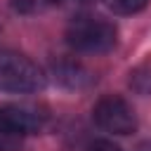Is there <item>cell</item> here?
<instances>
[{
	"instance_id": "obj_7",
	"label": "cell",
	"mask_w": 151,
	"mask_h": 151,
	"mask_svg": "<svg viewBox=\"0 0 151 151\" xmlns=\"http://www.w3.org/2000/svg\"><path fill=\"white\" fill-rule=\"evenodd\" d=\"M104 5L113 14H137L149 5V0H104Z\"/></svg>"
},
{
	"instance_id": "obj_6",
	"label": "cell",
	"mask_w": 151,
	"mask_h": 151,
	"mask_svg": "<svg viewBox=\"0 0 151 151\" xmlns=\"http://www.w3.org/2000/svg\"><path fill=\"white\" fill-rule=\"evenodd\" d=\"M9 2L19 14H40L52 5H57L59 0H9Z\"/></svg>"
},
{
	"instance_id": "obj_4",
	"label": "cell",
	"mask_w": 151,
	"mask_h": 151,
	"mask_svg": "<svg viewBox=\"0 0 151 151\" xmlns=\"http://www.w3.org/2000/svg\"><path fill=\"white\" fill-rule=\"evenodd\" d=\"M47 116L31 104H2L0 106V123L19 134H33L38 130H42Z\"/></svg>"
},
{
	"instance_id": "obj_3",
	"label": "cell",
	"mask_w": 151,
	"mask_h": 151,
	"mask_svg": "<svg viewBox=\"0 0 151 151\" xmlns=\"http://www.w3.org/2000/svg\"><path fill=\"white\" fill-rule=\"evenodd\" d=\"M92 118L101 130L113 134H130L137 130V116L132 106L118 94L101 97L92 109Z\"/></svg>"
},
{
	"instance_id": "obj_8",
	"label": "cell",
	"mask_w": 151,
	"mask_h": 151,
	"mask_svg": "<svg viewBox=\"0 0 151 151\" xmlns=\"http://www.w3.org/2000/svg\"><path fill=\"white\" fill-rule=\"evenodd\" d=\"M21 146H24V134L0 123V151H21Z\"/></svg>"
},
{
	"instance_id": "obj_2",
	"label": "cell",
	"mask_w": 151,
	"mask_h": 151,
	"mask_svg": "<svg viewBox=\"0 0 151 151\" xmlns=\"http://www.w3.org/2000/svg\"><path fill=\"white\" fill-rule=\"evenodd\" d=\"M45 87L42 68L19 52H0V90L5 92H38Z\"/></svg>"
},
{
	"instance_id": "obj_9",
	"label": "cell",
	"mask_w": 151,
	"mask_h": 151,
	"mask_svg": "<svg viewBox=\"0 0 151 151\" xmlns=\"http://www.w3.org/2000/svg\"><path fill=\"white\" fill-rule=\"evenodd\" d=\"M87 151H120V146L113 144V142H109V139H94L87 146Z\"/></svg>"
},
{
	"instance_id": "obj_5",
	"label": "cell",
	"mask_w": 151,
	"mask_h": 151,
	"mask_svg": "<svg viewBox=\"0 0 151 151\" xmlns=\"http://www.w3.org/2000/svg\"><path fill=\"white\" fill-rule=\"evenodd\" d=\"M54 71H57V80L68 85V87H80L85 83V71L80 66H76V64H61Z\"/></svg>"
},
{
	"instance_id": "obj_1",
	"label": "cell",
	"mask_w": 151,
	"mask_h": 151,
	"mask_svg": "<svg viewBox=\"0 0 151 151\" xmlns=\"http://www.w3.org/2000/svg\"><path fill=\"white\" fill-rule=\"evenodd\" d=\"M116 35V26L101 17H76L66 28V42L85 54H104L113 50Z\"/></svg>"
}]
</instances>
